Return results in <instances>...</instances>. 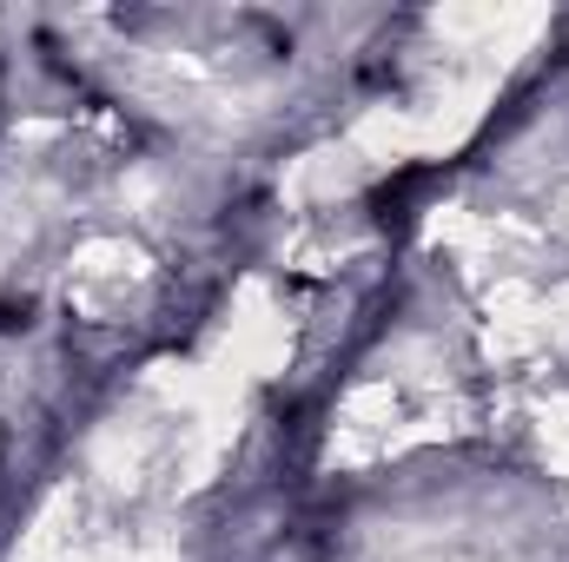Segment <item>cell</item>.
Instances as JSON below:
<instances>
[{
    "instance_id": "obj_1",
    "label": "cell",
    "mask_w": 569,
    "mask_h": 562,
    "mask_svg": "<svg viewBox=\"0 0 569 562\" xmlns=\"http://www.w3.org/2000/svg\"><path fill=\"white\" fill-rule=\"evenodd\" d=\"M430 185H437V165H405V172H391V179L371 192L378 225H405V219L418 212V199H425Z\"/></svg>"
},
{
    "instance_id": "obj_2",
    "label": "cell",
    "mask_w": 569,
    "mask_h": 562,
    "mask_svg": "<svg viewBox=\"0 0 569 562\" xmlns=\"http://www.w3.org/2000/svg\"><path fill=\"white\" fill-rule=\"evenodd\" d=\"M0 331H27V304H0Z\"/></svg>"
}]
</instances>
